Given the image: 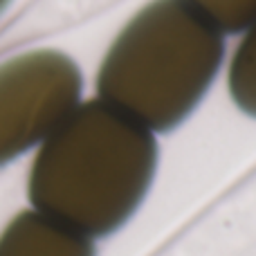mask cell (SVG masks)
<instances>
[{"label": "cell", "mask_w": 256, "mask_h": 256, "mask_svg": "<svg viewBox=\"0 0 256 256\" xmlns=\"http://www.w3.org/2000/svg\"><path fill=\"white\" fill-rule=\"evenodd\" d=\"M158 166L155 135L102 99L81 102L34 155L27 198L38 214L104 238L144 202Z\"/></svg>", "instance_id": "obj_1"}, {"label": "cell", "mask_w": 256, "mask_h": 256, "mask_svg": "<svg viewBox=\"0 0 256 256\" xmlns=\"http://www.w3.org/2000/svg\"><path fill=\"white\" fill-rule=\"evenodd\" d=\"M225 54L222 32L184 0H155L120 32L97 72V97L150 132L191 115Z\"/></svg>", "instance_id": "obj_2"}, {"label": "cell", "mask_w": 256, "mask_h": 256, "mask_svg": "<svg viewBox=\"0 0 256 256\" xmlns=\"http://www.w3.org/2000/svg\"><path fill=\"white\" fill-rule=\"evenodd\" d=\"M84 76L58 50H30L0 63V164L40 146L81 104Z\"/></svg>", "instance_id": "obj_3"}, {"label": "cell", "mask_w": 256, "mask_h": 256, "mask_svg": "<svg viewBox=\"0 0 256 256\" xmlns=\"http://www.w3.org/2000/svg\"><path fill=\"white\" fill-rule=\"evenodd\" d=\"M0 256H97L92 238L38 214L20 212L0 234Z\"/></svg>", "instance_id": "obj_4"}, {"label": "cell", "mask_w": 256, "mask_h": 256, "mask_svg": "<svg viewBox=\"0 0 256 256\" xmlns=\"http://www.w3.org/2000/svg\"><path fill=\"white\" fill-rule=\"evenodd\" d=\"M240 43L230 63V92L243 112L256 117V20L240 32Z\"/></svg>", "instance_id": "obj_5"}, {"label": "cell", "mask_w": 256, "mask_h": 256, "mask_svg": "<svg viewBox=\"0 0 256 256\" xmlns=\"http://www.w3.org/2000/svg\"><path fill=\"white\" fill-rule=\"evenodd\" d=\"M222 34H240L256 20V0H184Z\"/></svg>", "instance_id": "obj_6"}, {"label": "cell", "mask_w": 256, "mask_h": 256, "mask_svg": "<svg viewBox=\"0 0 256 256\" xmlns=\"http://www.w3.org/2000/svg\"><path fill=\"white\" fill-rule=\"evenodd\" d=\"M9 4H12V0H0V14H2L4 9L9 7Z\"/></svg>", "instance_id": "obj_7"}]
</instances>
